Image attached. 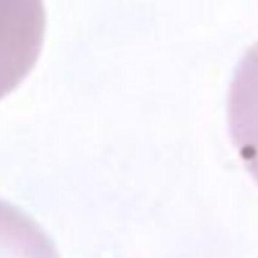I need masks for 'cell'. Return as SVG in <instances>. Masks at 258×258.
Segmentation results:
<instances>
[{"label":"cell","instance_id":"cell-1","mask_svg":"<svg viewBox=\"0 0 258 258\" xmlns=\"http://www.w3.org/2000/svg\"><path fill=\"white\" fill-rule=\"evenodd\" d=\"M45 12L40 0H0V99L16 89L42 49Z\"/></svg>","mask_w":258,"mask_h":258},{"label":"cell","instance_id":"cell-2","mask_svg":"<svg viewBox=\"0 0 258 258\" xmlns=\"http://www.w3.org/2000/svg\"><path fill=\"white\" fill-rule=\"evenodd\" d=\"M227 120L233 145L258 174V40L238 63L229 88Z\"/></svg>","mask_w":258,"mask_h":258},{"label":"cell","instance_id":"cell-3","mask_svg":"<svg viewBox=\"0 0 258 258\" xmlns=\"http://www.w3.org/2000/svg\"><path fill=\"white\" fill-rule=\"evenodd\" d=\"M0 258H57L37 223L24 211L2 199Z\"/></svg>","mask_w":258,"mask_h":258}]
</instances>
